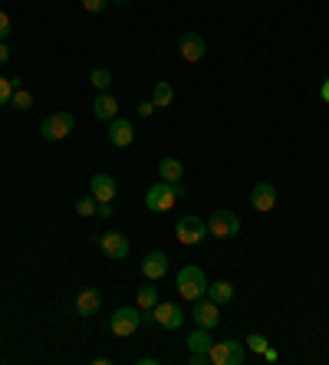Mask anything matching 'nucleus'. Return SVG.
<instances>
[{
  "label": "nucleus",
  "mask_w": 329,
  "mask_h": 365,
  "mask_svg": "<svg viewBox=\"0 0 329 365\" xmlns=\"http://www.w3.org/2000/svg\"><path fill=\"white\" fill-rule=\"evenodd\" d=\"M175 283H178V293L184 296V300H201V296H208V276H204V270L201 267H181L178 276H175Z\"/></svg>",
  "instance_id": "f257e3e1"
},
{
  "label": "nucleus",
  "mask_w": 329,
  "mask_h": 365,
  "mask_svg": "<svg viewBox=\"0 0 329 365\" xmlns=\"http://www.w3.org/2000/svg\"><path fill=\"white\" fill-rule=\"evenodd\" d=\"M208 234H211V237H217V241H231V237H237V234H240V217L234 211H227V208L214 211L208 217Z\"/></svg>",
  "instance_id": "f03ea898"
},
{
  "label": "nucleus",
  "mask_w": 329,
  "mask_h": 365,
  "mask_svg": "<svg viewBox=\"0 0 329 365\" xmlns=\"http://www.w3.org/2000/svg\"><path fill=\"white\" fill-rule=\"evenodd\" d=\"M109 326V333L112 335H132V333H138V326H142V309L138 306H122V309H116L112 313V320L105 322Z\"/></svg>",
  "instance_id": "7ed1b4c3"
},
{
  "label": "nucleus",
  "mask_w": 329,
  "mask_h": 365,
  "mask_svg": "<svg viewBox=\"0 0 329 365\" xmlns=\"http://www.w3.org/2000/svg\"><path fill=\"white\" fill-rule=\"evenodd\" d=\"M73 112H53V115H46L43 122H40V135L46 138V142H63V138L73 132Z\"/></svg>",
  "instance_id": "20e7f679"
},
{
  "label": "nucleus",
  "mask_w": 329,
  "mask_h": 365,
  "mask_svg": "<svg viewBox=\"0 0 329 365\" xmlns=\"http://www.w3.org/2000/svg\"><path fill=\"white\" fill-rule=\"evenodd\" d=\"M175 234H178L181 243H201L204 237H208V221H201V217H195V214H184V217H178V224H175Z\"/></svg>",
  "instance_id": "39448f33"
},
{
  "label": "nucleus",
  "mask_w": 329,
  "mask_h": 365,
  "mask_svg": "<svg viewBox=\"0 0 329 365\" xmlns=\"http://www.w3.org/2000/svg\"><path fill=\"white\" fill-rule=\"evenodd\" d=\"M211 362L214 365H240L244 362V342L240 339H224V342H214L208 349Z\"/></svg>",
  "instance_id": "423d86ee"
},
{
  "label": "nucleus",
  "mask_w": 329,
  "mask_h": 365,
  "mask_svg": "<svg viewBox=\"0 0 329 365\" xmlns=\"http://www.w3.org/2000/svg\"><path fill=\"white\" fill-rule=\"evenodd\" d=\"M178 201V195H175V184H151L149 191H145V208L155 214H162V211H171V204Z\"/></svg>",
  "instance_id": "0eeeda50"
},
{
  "label": "nucleus",
  "mask_w": 329,
  "mask_h": 365,
  "mask_svg": "<svg viewBox=\"0 0 329 365\" xmlns=\"http://www.w3.org/2000/svg\"><path fill=\"white\" fill-rule=\"evenodd\" d=\"M99 250L112 260H125L129 257V237L119 234V230H109V234H99Z\"/></svg>",
  "instance_id": "6e6552de"
},
{
  "label": "nucleus",
  "mask_w": 329,
  "mask_h": 365,
  "mask_svg": "<svg viewBox=\"0 0 329 365\" xmlns=\"http://www.w3.org/2000/svg\"><path fill=\"white\" fill-rule=\"evenodd\" d=\"M273 204H277V184L257 181L254 191H251V208L260 211V214H270V211H273Z\"/></svg>",
  "instance_id": "1a4fd4ad"
},
{
  "label": "nucleus",
  "mask_w": 329,
  "mask_h": 365,
  "mask_svg": "<svg viewBox=\"0 0 329 365\" xmlns=\"http://www.w3.org/2000/svg\"><path fill=\"white\" fill-rule=\"evenodd\" d=\"M151 316H155V326H162V329H178L181 322H184V313H181V306L175 303H155L151 309Z\"/></svg>",
  "instance_id": "9d476101"
},
{
  "label": "nucleus",
  "mask_w": 329,
  "mask_h": 365,
  "mask_svg": "<svg viewBox=\"0 0 329 365\" xmlns=\"http://www.w3.org/2000/svg\"><path fill=\"white\" fill-rule=\"evenodd\" d=\"M178 53L188 63H198V60H204V53H208V43H204V36H201V33H181Z\"/></svg>",
  "instance_id": "9b49d317"
},
{
  "label": "nucleus",
  "mask_w": 329,
  "mask_h": 365,
  "mask_svg": "<svg viewBox=\"0 0 329 365\" xmlns=\"http://www.w3.org/2000/svg\"><path fill=\"white\" fill-rule=\"evenodd\" d=\"M191 316H195V322L201 326V329H214L217 322H221V313H217V303L214 300H195V309H191Z\"/></svg>",
  "instance_id": "f8f14e48"
},
{
  "label": "nucleus",
  "mask_w": 329,
  "mask_h": 365,
  "mask_svg": "<svg viewBox=\"0 0 329 365\" xmlns=\"http://www.w3.org/2000/svg\"><path fill=\"white\" fill-rule=\"evenodd\" d=\"M109 142L116 148H129L135 142V125L129 119H112L109 122Z\"/></svg>",
  "instance_id": "ddd939ff"
},
{
  "label": "nucleus",
  "mask_w": 329,
  "mask_h": 365,
  "mask_svg": "<svg viewBox=\"0 0 329 365\" xmlns=\"http://www.w3.org/2000/svg\"><path fill=\"white\" fill-rule=\"evenodd\" d=\"M142 274H145V280H162V276L168 274V254H164V250L145 254V260H142Z\"/></svg>",
  "instance_id": "4468645a"
},
{
  "label": "nucleus",
  "mask_w": 329,
  "mask_h": 365,
  "mask_svg": "<svg viewBox=\"0 0 329 365\" xmlns=\"http://www.w3.org/2000/svg\"><path fill=\"white\" fill-rule=\"evenodd\" d=\"M116 178H109V175H92V181H89V195L99 204H105V201H116Z\"/></svg>",
  "instance_id": "2eb2a0df"
},
{
  "label": "nucleus",
  "mask_w": 329,
  "mask_h": 365,
  "mask_svg": "<svg viewBox=\"0 0 329 365\" xmlns=\"http://www.w3.org/2000/svg\"><path fill=\"white\" fill-rule=\"evenodd\" d=\"M99 309H103V293H99V289L86 287L76 296V313H79V316H96Z\"/></svg>",
  "instance_id": "dca6fc26"
},
{
  "label": "nucleus",
  "mask_w": 329,
  "mask_h": 365,
  "mask_svg": "<svg viewBox=\"0 0 329 365\" xmlns=\"http://www.w3.org/2000/svg\"><path fill=\"white\" fill-rule=\"evenodd\" d=\"M92 112H96V119L112 122L116 115H119V102H116V96H112V92H99V96H96V102H92Z\"/></svg>",
  "instance_id": "f3484780"
},
{
  "label": "nucleus",
  "mask_w": 329,
  "mask_h": 365,
  "mask_svg": "<svg viewBox=\"0 0 329 365\" xmlns=\"http://www.w3.org/2000/svg\"><path fill=\"white\" fill-rule=\"evenodd\" d=\"M158 178L168 184L181 181V178H184V165H181L178 158H162V162H158Z\"/></svg>",
  "instance_id": "a211bd4d"
},
{
  "label": "nucleus",
  "mask_w": 329,
  "mask_h": 365,
  "mask_svg": "<svg viewBox=\"0 0 329 365\" xmlns=\"http://www.w3.org/2000/svg\"><path fill=\"white\" fill-rule=\"evenodd\" d=\"M151 102H155V109H168L171 102H175V86L171 82H155V89H151Z\"/></svg>",
  "instance_id": "6ab92c4d"
},
{
  "label": "nucleus",
  "mask_w": 329,
  "mask_h": 365,
  "mask_svg": "<svg viewBox=\"0 0 329 365\" xmlns=\"http://www.w3.org/2000/svg\"><path fill=\"white\" fill-rule=\"evenodd\" d=\"M208 300H214L217 306H224L234 300V287L227 280H217V283H208Z\"/></svg>",
  "instance_id": "aec40b11"
},
{
  "label": "nucleus",
  "mask_w": 329,
  "mask_h": 365,
  "mask_svg": "<svg viewBox=\"0 0 329 365\" xmlns=\"http://www.w3.org/2000/svg\"><path fill=\"white\" fill-rule=\"evenodd\" d=\"M158 300H162V296H158L155 280H149V283H142V287H138V309H155Z\"/></svg>",
  "instance_id": "412c9836"
},
{
  "label": "nucleus",
  "mask_w": 329,
  "mask_h": 365,
  "mask_svg": "<svg viewBox=\"0 0 329 365\" xmlns=\"http://www.w3.org/2000/svg\"><path fill=\"white\" fill-rule=\"evenodd\" d=\"M211 346H214V339H211V329H201V326H198L195 333L188 335V349H191V352H208Z\"/></svg>",
  "instance_id": "4be33fe9"
},
{
  "label": "nucleus",
  "mask_w": 329,
  "mask_h": 365,
  "mask_svg": "<svg viewBox=\"0 0 329 365\" xmlns=\"http://www.w3.org/2000/svg\"><path fill=\"white\" fill-rule=\"evenodd\" d=\"M89 82H92V86H96L99 92H109V86H112V73H109L105 66H96V69L89 73Z\"/></svg>",
  "instance_id": "5701e85b"
},
{
  "label": "nucleus",
  "mask_w": 329,
  "mask_h": 365,
  "mask_svg": "<svg viewBox=\"0 0 329 365\" xmlns=\"http://www.w3.org/2000/svg\"><path fill=\"white\" fill-rule=\"evenodd\" d=\"M99 211V201L92 198V195H83V198L76 201V214H83V217H89V214Z\"/></svg>",
  "instance_id": "b1692460"
},
{
  "label": "nucleus",
  "mask_w": 329,
  "mask_h": 365,
  "mask_svg": "<svg viewBox=\"0 0 329 365\" xmlns=\"http://www.w3.org/2000/svg\"><path fill=\"white\" fill-rule=\"evenodd\" d=\"M10 106L23 112V109H30V106H33V96L23 89V86H20V89H14V99H10Z\"/></svg>",
  "instance_id": "393cba45"
},
{
  "label": "nucleus",
  "mask_w": 329,
  "mask_h": 365,
  "mask_svg": "<svg viewBox=\"0 0 329 365\" xmlns=\"http://www.w3.org/2000/svg\"><path fill=\"white\" fill-rule=\"evenodd\" d=\"M10 99H14V79L0 76V106H10Z\"/></svg>",
  "instance_id": "a878e982"
},
{
  "label": "nucleus",
  "mask_w": 329,
  "mask_h": 365,
  "mask_svg": "<svg viewBox=\"0 0 329 365\" xmlns=\"http://www.w3.org/2000/svg\"><path fill=\"white\" fill-rule=\"evenodd\" d=\"M247 349H254V352L264 355V352H267V339H264L260 333H251V335H247Z\"/></svg>",
  "instance_id": "bb28decb"
},
{
  "label": "nucleus",
  "mask_w": 329,
  "mask_h": 365,
  "mask_svg": "<svg viewBox=\"0 0 329 365\" xmlns=\"http://www.w3.org/2000/svg\"><path fill=\"white\" fill-rule=\"evenodd\" d=\"M83 7H86L89 14H103L105 7H109V0H83Z\"/></svg>",
  "instance_id": "cd10ccee"
},
{
  "label": "nucleus",
  "mask_w": 329,
  "mask_h": 365,
  "mask_svg": "<svg viewBox=\"0 0 329 365\" xmlns=\"http://www.w3.org/2000/svg\"><path fill=\"white\" fill-rule=\"evenodd\" d=\"M7 36H10V16L0 10V40H7Z\"/></svg>",
  "instance_id": "c85d7f7f"
},
{
  "label": "nucleus",
  "mask_w": 329,
  "mask_h": 365,
  "mask_svg": "<svg viewBox=\"0 0 329 365\" xmlns=\"http://www.w3.org/2000/svg\"><path fill=\"white\" fill-rule=\"evenodd\" d=\"M151 112H155V102H151V99L149 102H138V115H142V119H149Z\"/></svg>",
  "instance_id": "c756f323"
},
{
  "label": "nucleus",
  "mask_w": 329,
  "mask_h": 365,
  "mask_svg": "<svg viewBox=\"0 0 329 365\" xmlns=\"http://www.w3.org/2000/svg\"><path fill=\"white\" fill-rule=\"evenodd\" d=\"M208 362H211L208 352H191V365H208Z\"/></svg>",
  "instance_id": "7c9ffc66"
},
{
  "label": "nucleus",
  "mask_w": 329,
  "mask_h": 365,
  "mask_svg": "<svg viewBox=\"0 0 329 365\" xmlns=\"http://www.w3.org/2000/svg\"><path fill=\"white\" fill-rule=\"evenodd\" d=\"M99 217H112V201H105V204H99Z\"/></svg>",
  "instance_id": "2f4dec72"
},
{
  "label": "nucleus",
  "mask_w": 329,
  "mask_h": 365,
  "mask_svg": "<svg viewBox=\"0 0 329 365\" xmlns=\"http://www.w3.org/2000/svg\"><path fill=\"white\" fill-rule=\"evenodd\" d=\"M7 60H10V46H7L3 40H0V66H3Z\"/></svg>",
  "instance_id": "473e14b6"
},
{
  "label": "nucleus",
  "mask_w": 329,
  "mask_h": 365,
  "mask_svg": "<svg viewBox=\"0 0 329 365\" xmlns=\"http://www.w3.org/2000/svg\"><path fill=\"white\" fill-rule=\"evenodd\" d=\"M323 102H329V79L323 82Z\"/></svg>",
  "instance_id": "72a5a7b5"
},
{
  "label": "nucleus",
  "mask_w": 329,
  "mask_h": 365,
  "mask_svg": "<svg viewBox=\"0 0 329 365\" xmlns=\"http://www.w3.org/2000/svg\"><path fill=\"white\" fill-rule=\"evenodd\" d=\"M109 3H112V7H125L129 0H109Z\"/></svg>",
  "instance_id": "f704fd0d"
}]
</instances>
